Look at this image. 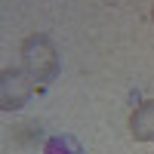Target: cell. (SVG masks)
<instances>
[{
	"mask_svg": "<svg viewBox=\"0 0 154 154\" xmlns=\"http://www.w3.org/2000/svg\"><path fill=\"white\" fill-rule=\"evenodd\" d=\"M43 154H86V151H83V145L77 142L74 136L59 133V136H49V139H46Z\"/></svg>",
	"mask_w": 154,
	"mask_h": 154,
	"instance_id": "4",
	"label": "cell"
},
{
	"mask_svg": "<svg viewBox=\"0 0 154 154\" xmlns=\"http://www.w3.org/2000/svg\"><path fill=\"white\" fill-rule=\"evenodd\" d=\"M22 71L37 86L53 83L59 77V53L49 34H28L22 40Z\"/></svg>",
	"mask_w": 154,
	"mask_h": 154,
	"instance_id": "1",
	"label": "cell"
},
{
	"mask_svg": "<svg viewBox=\"0 0 154 154\" xmlns=\"http://www.w3.org/2000/svg\"><path fill=\"white\" fill-rule=\"evenodd\" d=\"M28 96H31V77L25 71L6 68L3 74H0V105H3V111L25 108Z\"/></svg>",
	"mask_w": 154,
	"mask_h": 154,
	"instance_id": "2",
	"label": "cell"
},
{
	"mask_svg": "<svg viewBox=\"0 0 154 154\" xmlns=\"http://www.w3.org/2000/svg\"><path fill=\"white\" fill-rule=\"evenodd\" d=\"M151 9H154V6H151Z\"/></svg>",
	"mask_w": 154,
	"mask_h": 154,
	"instance_id": "5",
	"label": "cell"
},
{
	"mask_svg": "<svg viewBox=\"0 0 154 154\" xmlns=\"http://www.w3.org/2000/svg\"><path fill=\"white\" fill-rule=\"evenodd\" d=\"M130 136L136 142H154V99H145L130 114Z\"/></svg>",
	"mask_w": 154,
	"mask_h": 154,
	"instance_id": "3",
	"label": "cell"
}]
</instances>
